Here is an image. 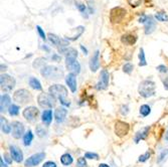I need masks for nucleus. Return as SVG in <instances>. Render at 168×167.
Listing matches in <instances>:
<instances>
[{"instance_id": "38", "label": "nucleus", "mask_w": 168, "mask_h": 167, "mask_svg": "<svg viewBox=\"0 0 168 167\" xmlns=\"http://www.w3.org/2000/svg\"><path fill=\"white\" fill-rule=\"evenodd\" d=\"M127 2H128V4L131 6V7L136 8V7H138V6L141 5L142 0H127Z\"/></svg>"}, {"instance_id": "32", "label": "nucleus", "mask_w": 168, "mask_h": 167, "mask_svg": "<svg viewBox=\"0 0 168 167\" xmlns=\"http://www.w3.org/2000/svg\"><path fill=\"white\" fill-rule=\"evenodd\" d=\"M156 20L161 22H167L168 21V14H166L165 12H157L155 14Z\"/></svg>"}, {"instance_id": "41", "label": "nucleus", "mask_w": 168, "mask_h": 167, "mask_svg": "<svg viewBox=\"0 0 168 167\" xmlns=\"http://www.w3.org/2000/svg\"><path fill=\"white\" fill-rule=\"evenodd\" d=\"M36 30H37V32H38L40 38L43 39V40H46V32H44V30L42 28V27H40L39 25H36Z\"/></svg>"}, {"instance_id": "53", "label": "nucleus", "mask_w": 168, "mask_h": 167, "mask_svg": "<svg viewBox=\"0 0 168 167\" xmlns=\"http://www.w3.org/2000/svg\"><path fill=\"white\" fill-rule=\"evenodd\" d=\"M7 69V67L6 65H1V71L3 72V71H5V69Z\"/></svg>"}, {"instance_id": "50", "label": "nucleus", "mask_w": 168, "mask_h": 167, "mask_svg": "<svg viewBox=\"0 0 168 167\" xmlns=\"http://www.w3.org/2000/svg\"><path fill=\"white\" fill-rule=\"evenodd\" d=\"M42 48H43V50H46V51H47V53H49V51H50L49 47V46H46V44H43V46H42Z\"/></svg>"}, {"instance_id": "16", "label": "nucleus", "mask_w": 168, "mask_h": 167, "mask_svg": "<svg viewBox=\"0 0 168 167\" xmlns=\"http://www.w3.org/2000/svg\"><path fill=\"white\" fill-rule=\"evenodd\" d=\"M9 150H10V154H11L12 159L14 160L15 162L20 163L23 160V153L19 148H17L16 146L12 145V146H10L9 147Z\"/></svg>"}, {"instance_id": "33", "label": "nucleus", "mask_w": 168, "mask_h": 167, "mask_svg": "<svg viewBox=\"0 0 168 167\" xmlns=\"http://www.w3.org/2000/svg\"><path fill=\"white\" fill-rule=\"evenodd\" d=\"M139 111H140V114H141L143 117H147L150 113H151V108L148 105H142L140 107Z\"/></svg>"}, {"instance_id": "30", "label": "nucleus", "mask_w": 168, "mask_h": 167, "mask_svg": "<svg viewBox=\"0 0 168 167\" xmlns=\"http://www.w3.org/2000/svg\"><path fill=\"white\" fill-rule=\"evenodd\" d=\"M76 7L78 8V10L80 11L83 16H85L86 18H88V14H87V5H85L84 3L81 2H76Z\"/></svg>"}, {"instance_id": "43", "label": "nucleus", "mask_w": 168, "mask_h": 167, "mask_svg": "<svg viewBox=\"0 0 168 167\" xmlns=\"http://www.w3.org/2000/svg\"><path fill=\"white\" fill-rule=\"evenodd\" d=\"M156 69H157L158 72H168V68L165 67L164 65H158V67L156 68Z\"/></svg>"}, {"instance_id": "51", "label": "nucleus", "mask_w": 168, "mask_h": 167, "mask_svg": "<svg viewBox=\"0 0 168 167\" xmlns=\"http://www.w3.org/2000/svg\"><path fill=\"white\" fill-rule=\"evenodd\" d=\"M0 165H1V167H7L5 163H4V161H3V158L0 159Z\"/></svg>"}, {"instance_id": "40", "label": "nucleus", "mask_w": 168, "mask_h": 167, "mask_svg": "<svg viewBox=\"0 0 168 167\" xmlns=\"http://www.w3.org/2000/svg\"><path fill=\"white\" fill-rule=\"evenodd\" d=\"M85 158L86 159H99V155L97 153H93V152H87L85 154Z\"/></svg>"}, {"instance_id": "11", "label": "nucleus", "mask_w": 168, "mask_h": 167, "mask_svg": "<svg viewBox=\"0 0 168 167\" xmlns=\"http://www.w3.org/2000/svg\"><path fill=\"white\" fill-rule=\"evenodd\" d=\"M109 81H110V75L107 72V69H103L100 75V81L96 85V89L98 91H102L108 88L109 86Z\"/></svg>"}, {"instance_id": "10", "label": "nucleus", "mask_w": 168, "mask_h": 167, "mask_svg": "<svg viewBox=\"0 0 168 167\" xmlns=\"http://www.w3.org/2000/svg\"><path fill=\"white\" fill-rule=\"evenodd\" d=\"M66 65H67V69L70 71L71 74H74V75L80 74L81 65H80V62L77 61V58H66Z\"/></svg>"}, {"instance_id": "26", "label": "nucleus", "mask_w": 168, "mask_h": 167, "mask_svg": "<svg viewBox=\"0 0 168 167\" xmlns=\"http://www.w3.org/2000/svg\"><path fill=\"white\" fill-rule=\"evenodd\" d=\"M0 124H1V130L4 132L5 134H9L10 132H11V126H9L8 121L3 116L0 117Z\"/></svg>"}, {"instance_id": "31", "label": "nucleus", "mask_w": 168, "mask_h": 167, "mask_svg": "<svg viewBox=\"0 0 168 167\" xmlns=\"http://www.w3.org/2000/svg\"><path fill=\"white\" fill-rule=\"evenodd\" d=\"M146 65H147V61L145 58V53H144V50L141 47L139 51V65L140 67H145Z\"/></svg>"}, {"instance_id": "4", "label": "nucleus", "mask_w": 168, "mask_h": 167, "mask_svg": "<svg viewBox=\"0 0 168 167\" xmlns=\"http://www.w3.org/2000/svg\"><path fill=\"white\" fill-rule=\"evenodd\" d=\"M13 100H14V102H16L17 104H19V105H23V104L30 102V101L32 100V96L29 91H27L25 89H20V90H17V91L13 94Z\"/></svg>"}, {"instance_id": "6", "label": "nucleus", "mask_w": 168, "mask_h": 167, "mask_svg": "<svg viewBox=\"0 0 168 167\" xmlns=\"http://www.w3.org/2000/svg\"><path fill=\"white\" fill-rule=\"evenodd\" d=\"M15 79L7 74H2L0 76V86H1V89L5 92L12 91V89L15 87Z\"/></svg>"}, {"instance_id": "29", "label": "nucleus", "mask_w": 168, "mask_h": 167, "mask_svg": "<svg viewBox=\"0 0 168 167\" xmlns=\"http://www.w3.org/2000/svg\"><path fill=\"white\" fill-rule=\"evenodd\" d=\"M46 58H38L33 61L32 65H33L34 69H39V68L42 69L44 67V65H46Z\"/></svg>"}, {"instance_id": "34", "label": "nucleus", "mask_w": 168, "mask_h": 167, "mask_svg": "<svg viewBox=\"0 0 168 167\" xmlns=\"http://www.w3.org/2000/svg\"><path fill=\"white\" fill-rule=\"evenodd\" d=\"M8 113L10 116H17L19 113V107L17 105H14V104H12V105L8 108Z\"/></svg>"}, {"instance_id": "2", "label": "nucleus", "mask_w": 168, "mask_h": 167, "mask_svg": "<svg viewBox=\"0 0 168 167\" xmlns=\"http://www.w3.org/2000/svg\"><path fill=\"white\" fill-rule=\"evenodd\" d=\"M155 83L151 81V80H145V81L140 83L138 92L139 95L143 97V98H149V97L155 95Z\"/></svg>"}, {"instance_id": "7", "label": "nucleus", "mask_w": 168, "mask_h": 167, "mask_svg": "<svg viewBox=\"0 0 168 167\" xmlns=\"http://www.w3.org/2000/svg\"><path fill=\"white\" fill-rule=\"evenodd\" d=\"M114 131H115V134L117 135L118 137H125L126 135H128L130 131V125L128 123H126V122L117 121L115 123Z\"/></svg>"}, {"instance_id": "1", "label": "nucleus", "mask_w": 168, "mask_h": 167, "mask_svg": "<svg viewBox=\"0 0 168 167\" xmlns=\"http://www.w3.org/2000/svg\"><path fill=\"white\" fill-rule=\"evenodd\" d=\"M49 92L50 95H53L56 99L60 100L61 105H64L66 107H70L71 102L66 99L67 96H68V90L64 86L59 85V84L51 85L49 88Z\"/></svg>"}, {"instance_id": "23", "label": "nucleus", "mask_w": 168, "mask_h": 167, "mask_svg": "<svg viewBox=\"0 0 168 167\" xmlns=\"http://www.w3.org/2000/svg\"><path fill=\"white\" fill-rule=\"evenodd\" d=\"M42 121L44 123V125L49 126L51 121H53V111L51 110H44L42 114Z\"/></svg>"}, {"instance_id": "46", "label": "nucleus", "mask_w": 168, "mask_h": 167, "mask_svg": "<svg viewBox=\"0 0 168 167\" xmlns=\"http://www.w3.org/2000/svg\"><path fill=\"white\" fill-rule=\"evenodd\" d=\"M60 55H59V54H53V57H51V60H53V61H60Z\"/></svg>"}, {"instance_id": "21", "label": "nucleus", "mask_w": 168, "mask_h": 167, "mask_svg": "<svg viewBox=\"0 0 168 167\" xmlns=\"http://www.w3.org/2000/svg\"><path fill=\"white\" fill-rule=\"evenodd\" d=\"M155 27H156V21L153 19L152 16L148 17L147 21L145 23V28H144V32L145 34H151L154 30H155Z\"/></svg>"}, {"instance_id": "52", "label": "nucleus", "mask_w": 168, "mask_h": 167, "mask_svg": "<svg viewBox=\"0 0 168 167\" xmlns=\"http://www.w3.org/2000/svg\"><path fill=\"white\" fill-rule=\"evenodd\" d=\"M99 167H110L108 164H105V163H102V164L99 165Z\"/></svg>"}, {"instance_id": "20", "label": "nucleus", "mask_w": 168, "mask_h": 167, "mask_svg": "<svg viewBox=\"0 0 168 167\" xmlns=\"http://www.w3.org/2000/svg\"><path fill=\"white\" fill-rule=\"evenodd\" d=\"M121 41L125 46H133L136 43L137 41V36L133 33H126L123 34L121 36Z\"/></svg>"}, {"instance_id": "8", "label": "nucleus", "mask_w": 168, "mask_h": 167, "mask_svg": "<svg viewBox=\"0 0 168 167\" xmlns=\"http://www.w3.org/2000/svg\"><path fill=\"white\" fill-rule=\"evenodd\" d=\"M60 69H57L56 67H53V65H46L40 71V74L42 76L47 79H59V74L61 72L59 71Z\"/></svg>"}, {"instance_id": "9", "label": "nucleus", "mask_w": 168, "mask_h": 167, "mask_svg": "<svg viewBox=\"0 0 168 167\" xmlns=\"http://www.w3.org/2000/svg\"><path fill=\"white\" fill-rule=\"evenodd\" d=\"M44 157H46V153H43V152H39V153H36V154H33L30 156L29 158H27L25 160L24 166L25 167H34V166L38 165L44 159Z\"/></svg>"}, {"instance_id": "15", "label": "nucleus", "mask_w": 168, "mask_h": 167, "mask_svg": "<svg viewBox=\"0 0 168 167\" xmlns=\"http://www.w3.org/2000/svg\"><path fill=\"white\" fill-rule=\"evenodd\" d=\"M100 50H96L94 55L91 58L90 60V69L93 72H96L100 68Z\"/></svg>"}, {"instance_id": "3", "label": "nucleus", "mask_w": 168, "mask_h": 167, "mask_svg": "<svg viewBox=\"0 0 168 167\" xmlns=\"http://www.w3.org/2000/svg\"><path fill=\"white\" fill-rule=\"evenodd\" d=\"M56 102H57V99L54 98L53 95H50V94L42 93L37 97V103H38V105L42 108H43V109H50V108L54 107Z\"/></svg>"}, {"instance_id": "24", "label": "nucleus", "mask_w": 168, "mask_h": 167, "mask_svg": "<svg viewBox=\"0 0 168 167\" xmlns=\"http://www.w3.org/2000/svg\"><path fill=\"white\" fill-rule=\"evenodd\" d=\"M73 30L75 31V35L74 36H66V39L68 40V41L70 40H77L78 38L84 33L85 27L83 25H80V26H77L76 28H74Z\"/></svg>"}, {"instance_id": "28", "label": "nucleus", "mask_w": 168, "mask_h": 167, "mask_svg": "<svg viewBox=\"0 0 168 167\" xmlns=\"http://www.w3.org/2000/svg\"><path fill=\"white\" fill-rule=\"evenodd\" d=\"M32 140H33V134H32L31 131L28 130L24 134V136H23V144H24L25 146H29L30 144H31Z\"/></svg>"}, {"instance_id": "5", "label": "nucleus", "mask_w": 168, "mask_h": 167, "mask_svg": "<svg viewBox=\"0 0 168 167\" xmlns=\"http://www.w3.org/2000/svg\"><path fill=\"white\" fill-rule=\"evenodd\" d=\"M126 13L127 10L123 7H120V6L112 8L110 11V20L112 23H120L123 21L124 17L126 16Z\"/></svg>"}, {"instance_id": "37", "label": "nucleus", "mask_w": 168, "mask_h": 167, "mask_svg": "<svg viewBox=\"0 0 168 167\" xmlns=\"http://www.w3.org/2000/svg\"><path fill=\"white\" fill-rule=\"evenodd\" d=\"M150 156H151V152H149V151L145 152L144 154L139 156V159H138L139 162H145V161H147V160L150 158Z\"/></svg>"}, {"instance_id": "49", "label": "nucleus", "mask_w": 168, "mask_h": 167, "mask_svg": "<svg viewBox=\"0 0 168 167\" xmlns=\"http://www.w3.org/2000/svg\"><path fill=\"white\" fill-rule=\"evenodd\" d=\"M163 85H164V88L168 90V78L165 79V81H163Z\"/></svg>"}, {"instance_id": "13", "label": "nucleus", "mask_w": 168, "mask_h": 167, "mask_svg": "<svg viewBox=\"0 0 168 167\" xmlns=\"http://www.w3.org/2000/svg\"><path fill=\"white\" fill-rule=\"evenodd\" d=\"M38 113L39 112H38V110H37V108L33 107V106H30V107L25 108V109L23 110L22 115H23V117H24L27 121L32 122V121H34L36 119V117H37V115H38Z\"/></svg>"}, {"instance_id": "12", "label": "nucleus", "mask_w": 168, "mask_h": 167, "mask_svg": "<svg viewBox=\"0 0 168 167\" xmlns=\"http://www.w3.org/2000/svg\"><path fill=\"white\" fill-rule=\"evenodd\" d=\"M11 133L14 139H20L24 133V126L21 122L14 121L11 124Z\"/></svg>"}, {"instance_id": "22", "label": "nucleus", "mask_w": 168, "mask_h": 167, "mask_svg": "<svg viewBox=\"0 0 168 167\" xmlns=\"http://www.w3.org/2000/svg\"><path fill=\"white\" fill-rule=\"evenodd\" d=\"M10 102H11V100H10V97L7 94H4V95L1 96V98H0V112H4L7 109V107L11 106L10 105Z\"/></svg>"}, {"instance_id": "27", "label": "nucleus", "mask_w": 168, "mask_h": 167, "mask_svg": "<svg viewBox=\"0 0 168 167\" xmlns=\"http://www.w3.org/2000/svg\"><path fill=\"white\" fill-rule=\"evenodd\" d=\"M29 86L31 87L33 90H36V91H42V90L40 82L36 78H33V76H31V78L29 79Z\"/></svg>"}, {"instance_id": "18", "label": "nucleus", "mask_w": 168, "mask_h": 167, "mask_svg": "<svg viewBox=\"0 0 168 167\" xmlns=\"http://www.w3.org/2000/svg\"><path fill=\"white\" fill-rule=\"evenodd\" d=\"M66 83L67 85L70 88L71 93H76L77 92V79H76V75L74 74H68L66 76Z\"/></svg>"}, {"instance_id": "36", "label": "nucleus", "mask_w": 168, "mask_h": 167, "mask_svg": "<svg viewBox=\"0 0 168 167\" xmlns=\"http://www.w3.org/2000/svg\"><path fill=\"white\" fill-rule=\"evenodd\" d=\"M133 69H134V65H133L131 62H127V64L124 65V67H123V72L128 75L131 74L133 72Z\"/></svg>"}, {"instance_id": "14", "label": "nucleus", "mask_w": 168, "mask_h": 167, "mask_svg": "<svg viewBox=\"0 0 168 167\" xmlns=\"http://www.w3.org/2000/svg\"><path fill=\"white\" fill-rule=\"evenodd\" d=\"M47 38L49 39V41L54 46H60L63 47H66L67 46H68V41L64 38V39H61L60 37H59L57 35L53 33H49L47 34Z\"/></svg>"}, {"instance_id": "44", "label": "nucleus", "mask_w": 168, "mask_h": 167, "mask_svg": "<svg viewBox=\"0 0 168 167\" xmlns=\"http://www.w3.org/2000/svg\"><path fill=\"white\" fill-rule=\"evenodd\" d=\"M42 167H57V163L53 162V161H47L43 164Z\"/></svg>"}, {"instance_id": "47", "label": "nucleus", "mask_w": 168, "mask_h": 167, "mask_svg": "<svg viewBox=\"0 0 168 167\" xmlns=\"http://www.w3.org/2000/svg\"><path fill=\"white\" fill-rule=\"evenodd\" d=\"M12 157H10V156L8 154H4V159L6 160V162L8 163V164H10V163H12Z\"/></svg>"}, {"instance_id": "19", "label": "nucleus", "mask_w": 168, "mask_h": 167, "mask_svg": "<svg viewBox=\"0 0 168 167\" xmlns=\"http://www.w3.org/2000/svg\"><path fill=\"white\" fill-rule=\"evenodd\" d=\"M149 131H150V127L149 126H146L142 128L141 130H139L137 133L135 134V137H134V142L135 143H139V141L141 140H145L148 136L149 134Z\"/></svg>"}, {"instance_id": "39", "label": "nucleus", "mask_w": 168, "mask_h": 167, "mask_svg": "<svg viewBox=\"0 0 168 167\" xmlns=\"http://www.w3.org/2000/svg\"><path fill=\"white\" fill-rule=\"evenodd\" d=\"M87 5L89 8V13L93 14L95 12V8H94V0H87Z\"/></svg>"}, {"instance_id": "17", "label": "nucleus", "mask_w": 168, "mask_h": 167, "mask_svg": "<svg viewBox=\"0 0 168 167\" xmlns=\"http://www.w3.org/2000/svg\"><path fill=\"white\" fill-rule=\"evenodd\" d=\"M67 115H68V110L66 108H64V107L57 108L56 110V112H54V119H56V122L57 124L63 123L64 119H66Z\"/></svg>"}, {"instance_id": "35", "label": "nucleus", "mask_w": 168, "mask_h": 167, "mask_svg": "<svg viewBox=\"0 0 168 167\" xmlns=\"http://www.w3.org/2000/svg\"><path fill=\"white\" fill-rule=\"evenodd\" d=\"M35 131H36V134H37V136H38V137L46 136V133H47L46 129L43 126H42V125H37L36 128H35Z\"/></svg>"}, {"instance_id": "48", "label": "nucleus", "mask_w": 168, "mask_h": 167, "mask_svg": "<svg viewBox=\"0 0 168 167\" xmlns=\"http://www.w3.org/2000/svg\"><path fill=\"white\" fill-rule=\"evenodd\" d=\"M80 47H81V50H83V53H84L85 54H88V50H87V48H86V47L83 46V44H81Z\"/></svg>"}, {"instance_id": "45", "label": "nucleus", "mask_w": 168, "mask_h": 167, "mask_svg": "<svg viewBox=\"0 0 168 167\" xmlns=\"http://www.w3.org/2000/svg\"><path fill=\"white\" fill-rule=\"evenodd\" d=\"M148 15H146V14H142L141 16H140V18H139V22L140 23H146L147 21V19H148Z\"/></svg>"}, {"instance_id": "42", "label": "nucleus", "mask_w": 168, "mask_h": 167, "mask_svg": "<svg viewBox=\"0 0 168 167\" xmlns=\"http://www.w3.org/2000/svg\"><path fill=\"white\" fill-rule=\"evenodd\" d=\"M77 166L78 167H88L87 161H86V158L85 157L79 158L78 159V162H77Z\"/></svg>"}, {"instance_id": "25", "label": "nucleus", "mask_w": 168, "mask_h": 167, "mask_svg": "<svg viewBox=\"0 0 168 167\" xmlns=\"http://www.w3.org/2000/svg\"><path fill=\"white\" fill-rule=\"evenodd\" d=\"M60 162H61V164L63 165L68 166L74 162V158H73V156L70 154V153H64V154H63L60 156Z\"/></svg>"}]
</instances>
